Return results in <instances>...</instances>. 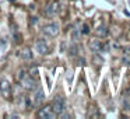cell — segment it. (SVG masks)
Masks as SVG:
<instances>
[{
    "label": "cell",
    "mask_w": 130,
    "mask_h": 119,
    "mask_svg": "<svg viewBox=\"0 0 130 119\" xmlns=\"http://www.w3.org/2000/svg\"><path fill=\"white\" fill-rule=\"evenodd\" d=\"M52 108H53V111H55L56 115H62V113L66 111V101H64V98L60 97V95H56L53 98V102H52Z\"/></svg>",
    "instance_id": "cell-1"
},
{
    "label": "cell",
    "mask_w": 130,
    "mask_h": 119,
    "mask_svg": "<svg viewBox=\"0 0 130 119\" xmlns=\"http://www.w3.org/2000/svg\"><path fill=\"white\" fill-rule=\"evenodd\" d=\"M37 115H38V118H41V119H55V118H56V113H55L52 105L41 107Z\"/></svg>",
    "instance_id": "cell-2"
},
{
    "label": "cell",
    "mask_w": 130,
    "mask_h": 119,
    "mask_svg": "<svg viewBox=\"0 0 130 119\" xmlns=\"http://www.w3.org/2000/svg\"><path fill=\"white\" fill-rule=\"evenodd\" d=\"M0 93L4 97V99H11L13 88H11V84H10L7 80H2V81H0Z\"/></svg>",
    "instance_id": "cell-3"
},
{
    "label": "cell",
    "mask_w": 130,
    "mask_h": 119,
    "mask_svg": "<svg viewBox=\"0 0 130 119\" xmlns=\"http://www.w3.org/2000/svg\"><path fill=\"white\" fill-rule=\"evenodd\" d=\"M42 32L46 35V37L53 38V37H56V35L59 34V25H57V24H55V23L46 24V25L42 28Z\"/></svg>",
    "instance_id": "cell-4"
},
{
    "label": "cell",
    "mask_w": 130,
    "mask_h": 119,
    "mask_svg": "<svg viewBox=\"0 0 130 119\" xmlns=\"http://www.w3.org/2000/svg\"><path fill=\"white\" fill-rule=\"evenodd\" d=\"M57 10H59V3H57V2H52L51 4H48V6L45 7L43 14L48 16V17H53V16L57 13Z\"/></svg>",
    "instance_id": "cell-5"
},
{
    "label": "cell",
    "mask_w": 130,
    "mask_h": 119,
    "mask_svg": "<svg viewBox=\"0 0 130 119\" xmlns=\"http://www.w3.org/2000/svg\"><path fill=\"white\" fill-rule=\"evenodd\" d=\"M20 83L23 84V87L25 88V90H28V91H32L35 87H37V85H35V81H34V77H31L29 74H27Z\"/></svg>",
    "instance_id": "cell-6"
},
{
    "label": "cell",
    "mask_w": 130,
    "mask_h": 119,
    "mask_svg": "<svg viewBox=\"0 0 130 119\" xmlns=\"http://www.w3.org/2000/svg\"><path fill=\"white\" fill-rule=\"evenodd\" d=\"M37 51L41 55H46V53H49V46L46 45V42L43 39H38L37 41Z\"/></svg>",
    "instance_id": "cell-7"
},
{
    "label": "cell",
    "mask_w": 130,
    "mask_h": 119,
    "mask_svg": "<svg viewBox=\"0 0 130 119\" xmlns=\"http://www.w3.org/2000/svg\"><path fill=\"white\" fill-rule=\"evenodd\" d=\"M43 101H45V94H43L42 90H38L34 95V105L35 107H39V105L43 104Z\"/></svg>",
    "instance_id": "cell-8"
},
{
    "label": "cell",
    "mask_w": 130,
    "mask_h": 119,
    "mask_svg": "<svg viewBox=\"0 0 130 119\" xmlns=\"http://www.w3.org/2000/svg\"><path fill=\"white\" fill-rule=\"evenodd\" d=\"M90 48H91V51L92 52H101L102 49H104V43H102V41H99V39H94V41H91L90 42Z\"/></svg>",
    "instance_id": "cell-9"
},
{
    "label": "cell",
    "mask_w": 130,
    "mask_h": 119,
    "mask_svg": "<svg viewBox=\"0 0 130 119\" xmlns=\"http://www.w3.org/2000/svg\"><path fill=\"white\" fill-rule=\"evenodd\" d=\"M20 57L23 60H31L32 59V52L29 48H24L23 51L20 52Z\"/></svg>",
    "instance_id": "cell-10"
},
{
    "label": "cell",
    "mask_w": 130,
    "mask_h": 119,
    "mask_svg": "<svg viewBox=\"0 0 130 119\" xmlns=\"http://www.w3.org/2000/svg\"><path fill=\"white\" fill-rule=\"evenodd\" d=\"M95 35L98 38H105L108 35V29H106V27H104V25H101V27H98L96 28V31H95Z\"/></svg>",
    "instance_id": "cell-11"
},
{
    "label": "cell",
    "mask_w": 130,
    "mask_h": 119,
    "mask_svg": "<svg viewBox=\"0 0 130 119\" xmlns=\"http://www.w3.org/2000/svg\"><path fill=\"white\" fill-rule=\"evenodd\" d=\"M80 35H81V31H80V29L76 27V28L73 29V41H74V42H76V41L80 38Z\"/></svg>",
    "instance_id": "cell-12"
},
{
    "label": "cell",
    "mask_w": 130,
    "mask_h": 119,
    "mask_svg": "<svg viewBox=\"0 0 130 119\" xmlns=\"http://www.w3.org/2000/svg\"><path fill=\"white\" fill-rule=\"evenodd\" d=\"M27 76V73H25V70H20L18 71V76H17V79H18V81H21V80L24 79V77Z\"/></svg>",
    "instance_id": "cell-13"
},
{
    "label": "cell",
    "mask_w": 130,
    "mask_h": 119,
    "mask_svg": "<svg viewBox=\"0 0 130 119\" xmlns=\"http://www.w3.org/2000/svg\"><path fill=\"white\" fill-rule=\"evenodd\" d=\"M29 76H31V77H37V76H38V69H37V67H35V69L32 67L31 71H29Z\"/></svg>",
    "instance_id": "cell-14"
},
{
    "label": "cell",
    "mask_w": 130,
    "mask_h": 119,
    "mask_svg": "<svg viewBox=\"0 0 130 119\" xmlns=\"http://www.w3.org/2000/svg\"><path fill=\"white\" fill-rule=\"evenodd\" d=\"M76 52H77L76 46H71V48L69 49V55H70V56H74V55H76Z\"/></svg>",
    "instance_id": "cell-15"
},
{
    "label": "cell",
    "mask_w": 130,
    "mask_h": 119,
    "mask_svg": "<svg viewBox=\"0 0 130 119\" xmlns=\"http://www.w3.org/2000/svg\"><path fill=\"white\" fill-rule=\"evenodd\" d=\"M83 34H88V32H90V27L87 25V24H84V25H83Z\"/></svg>",
    "instance_id": "cell-16"
},
{
    "label": "cell",
    "mask_w": 130,
    "mask_h": 119,
    "mask_svg": "<svg viewBox=\"0 0 130 119\" xmlns=\"http://www.w3.org/2000/svg\"><path fill=\"white\" fill-rule=\"evenodd\" d=\"M14 39H15V43H20L21 42V37L18 34H14Z\"/></svg>",
    "instance_id": "cell-17"
},
{
    "label": "cell",
    "mask_w": 130,
    "mask_h": 119,
    "mask_svg": "<svg viewBox=\"0 0 130 119\" xmlns=\"http://www.w3.org/2000/svg\"><path fill=\"white\" fill-rule=\"evenodd\" d=\"M31 23H32V24H35V23H37V18L32 17V18H31Z\"/></svg>",
    "instance_id": "cell-18"
}]
</instances>
